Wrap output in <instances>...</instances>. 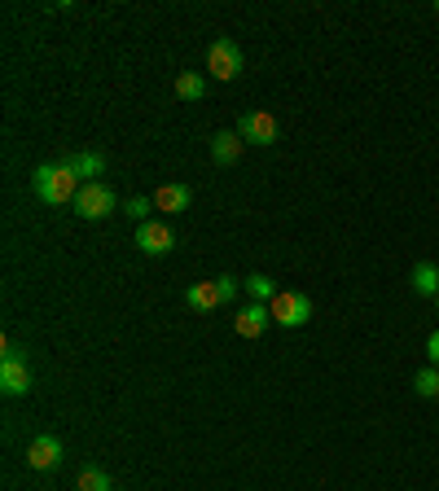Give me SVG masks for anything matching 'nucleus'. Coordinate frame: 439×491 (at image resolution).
Listing matches in <instances>:
<instances>
[{
    "instance_id": "nucleus-23",
    "label": "nucleus",
    "mask_w": 439,
    "mask_h": 491,
    "mask_svg": "<svg viewBox=\"0 0 439 491\" xmlns=\"http://www.w3.org/2000/svg\"><path fill=\"white\" fill-rule=\"evenodd\" d=\"M435 13H439V0H435Z\"/></svg>"
},
{
    "instance_id": "nucleus-21",
    "label": "nucleus",
    "mask_w": 439,
    "mask_h": 491,
    "mask_svg": "<svg viewBox=\"0 0 439 491\" xmlns=\"http://www.w3.org/2000/svg\"><path fill=\"white\" fill-rule=\"evenodd\" d=\"M427 356H431V369H439V329L427 338Z\"/></svg>"
},
{
    "instance_id": "nucleus-10",
    "label": "nucleus",
    "mask_w": 439,
    "mask_h": 491,
    "mask_svg": "<svg viewBox=\"0 0 439 491\" xmlns=\"http://www.w3.org/2000/svg\"><path fill=\"white\" fill-rule=\"evenodd\" d=\"M189 184H163L159 193H154V211H167V216H180V211H189Z\"/></svg>"
},
{
    "instance_id": "nucleus-15",
    "label": "nucleus",
    "mask_w": 439,
    "mask_h": 491,
    "mask_svg": "<svg viewBox=\"0 0 439 491\" xmlns=\"http://www.w3.org/2000/svg\"><path fill=\"white\" fill-rule=\"evenodd\" d=\"M70 167H75V176L88 184V180H97V176L106 171V159L93 154V150H79V154H70Z\"/></svg>"
},
{
    "instance_id": "nucleus-9",
    "label": "nucleus",
    "mask_w": 439,
    "mask_h": 491,
    "mask_svg": "<svg viewBox=\"0 0 439 491\" xmlns=\"http://www.w3.org/2000/svg\"><path fill=\"white\" fill-rule=\"evenodd\" d=\"M31 369H27V360H0V390L4 395H27L31 390Z\"/></svg>"
},
{
    "instance_id": "nucleus-6",
    "label": "nucleus",
    "mask_w": 439,
    "mask_h": 491,
    "mask_svg": "<svg viewBox=\"0 0 439 491\" xmlns=\"http://www.w3.org/2000/svg\"><path fill=\"white\" fill-rule=\"evenodd\" d=\"M137 246L145 255H167V250H176V233H171V224H159V219L137 224Z\"/></svg>"
},
{
    "instance_id": "nucleus-13",
    "label": "nucleus",
    "mask_w": 439,
    "mask_h": 491,
    "mask_svg": "<svg viewBox=\"0 0 439 491\" xmlns=\"http://www.w3.org/2000/svg\"><path fill=\"white\" fill-rule=\"evenodd\" d=\"M413 290L418 294H427V299H439V264H431V259H422V264H413Z\"/></svg>"
},
{
    "instance_id": "nucleus-3",
    "label": "nucleus",
    "mask_w": 439,
    "mask_h": 491,
    "mask_svg": "<svg viewBox=\"0 0 439 491\" xmlns=\"http://www.w3.org/2000/svg\"><path fill=\"white\" fill-rule=\"evenodd\" d=\"M70 211H75L79 219H106L110 211H114V189L102 184V180H88V184L75 193Z\"/></svg>"
},
{
    "instance_id": "nucleus-22",
    "label": "nucleus",
    "mask_w": 439,
    "mask_h": 491,
    "mask_svg": "<svg viewBox=\"0 0 439 491\" xmlns=\"http://www.w3.org/2000/svg\"><path fill=\"white\" fill-rule=\"evenodd\" d=\"M0 360H22V347L13 342V338H4V356Z\"/></svg>"
},
{
    "instance_id": "nucleus-24",
    "label": "nucleus",
    "mask_w": 439,
    "mask_h": 491,
    "mask_svg": "<svg viewBox=\"0 0 439 491\" xmlns=\"http://www.w3.org/2000/svg\"><path fill=\"white\" fill-rule=\"evenodd\" d=\"M435 307H439V299H435Z\"/></svg>"
},
{
    "instance_id": "nucleus-8",
    "label": "nucleus",
    "mask_w": 439,
    "mask_h": 491,
    "mask_svg": "<svg viewBox=\"0 0 439 491\" xmlns=\"http://www.w3.org/2000/svg\"><path fill=\"white\" fill-rule=\"evenodd\" d=\"M57 461H62V438L57 435L31 438V447H27V465L31 470H54Z\"/></svg>"
},
{
    "instance_id": "nucleus-12",
    "label": "nucleus",
    "mask_w": 439,
    "mask_h": 491,
    "mask_svg": "<svg viewBox=\"0 0 439 491\" xmlns=\"http://www.w3.org/2000/svg\"><path fill=\"white\" fill-rule=\"evenodd\" d=\"M185 303H189L194 312H211V307H220L216 281H194V285L185 290Z\"/></svg>"
},
{
    "instance_id": "nucleus-14",
    "label": "nucleus",
    "mask_w": 439,
    "mask_h": 491,
    "mask_svg": "<svg viewBox=\"0 0 439 491\" xmlns=\"http://www.w3.org/2000/svg\"><path fill=\"white\" fill-rule=\"evenodd\" d=\"M176 97H180V102H203V97H207V79H203L198 70H180V75H176Z\"/></svg>"
},
{
    "instance_id": "nucleus-11",
    "label": "nucleus",
    "mask_w": 439,
    "mask_h": 491,
    "mask_svg": "<svg viewBox=\"0 0 439 491\" xmlns=\"http://www.w3.org/2000/svg\"><path fill=\"white\" fill-rule=\"evenodd\" d=\"M242 145H246V141H242L237 132H216V136H211V159H216L220 167H233L242 159Z\"/></svg>"
},
{
    "instance_id": "nucleus-2",
    "label": "nucleus",
    "mask_w": 439,
    "mask_h": 491,
    "mask_svg": "<svg viewBox=\"0 0 439 491\" xmlns=\"http://www.w3.org/2000/svg\"><path fill=\"white\" fill-rule=\"evenodd\" d=\"M269 307H273V325L281 329H303L312 321V299L299 294V290H281Z\"/></svg>"
},
{
    "instance_id": "nucleus-17",
    "label": "nucleus",
    "mask_w": 439,
    "mask_h": 491,
    "mask_svg": "<svg viewBox=\"0 0 439 491\" xmlns=\"http://www.w3.org/2000/svg\"><path fill=\"white\" fill-rule=\"evenodd\" d=\"M75 487L79 491H110V474L106 470H97V465H84L79 479H75Z\"/></svg>"
},
{
    "instance_id": "nucleus-16",
    "label": "nucleus",
    "mask_w": 439,
    "mask_h": 491,
    "mask_svg": "<svg viewBox=\"0 0 439 491\" xmlns=\"http://www.w3.org/2000/svg\"><path fill=\"white\" fill-rule=\"evenodd\" d=\"M242 285H246V294H251V303H273L277 294H281V290H277V285H273V276H264V273H251V276H246V281H242Z\"/></svg>"
},
{
    "instance_id": "nucleus-5",
    "label": "nucleus",
    "mask_w": 439,
    "mask_h": 491,
    "mask_svg": "<svg viewBox=\"0 0 439 491\" xmlns=\"http://www.w3.org/2000/svg\"><path fill=\"white\" fill-rule=\"evenodd\" d=\"M207 70H211V79H237L242 75V49L233 40H216L207 53Z\"/></svg>"
},
{
    "instance_id": "nucleus-19",
    "label": "nucleus",
    "mask_w": 439,
    "mask_h": 491,
    "mask_svg": "<svg viewBox=\"0 0 439 491\" xmlns=\"http://www.w3.org/2000/svg\"><path fill=\"white\" fill-rule=\"evenodd\" d=\"M128 219H137V224H150V211H154V198H132L128 207Z\"/></svg>"
},
{
    "instance_id": "nucleus-7",
    "label": "nucleus",
    "mask_w": 439,
    "mask_h": 491,
    "mask_svg": "<svg viewBox=\"0 0 439 491\" xmlns=\"http://www.w3.org/2000/svg\"><path fill=\"white\" fill-rule=\"evenodd\" d=\"M269 325H273V307H269V303H246V307H237V316H233L237 338H260Z\"/></svg>"
},
{
    "instance_id": "nucleus-1",
    "label": "nucleus",
    "mask_w": 439,
    "mask_h": 491,
    "mask_svg": "<svg viewBox=\"0 0 439 491\" xmlns=\"http://www.w3.org/2000/svg\"><path fill=\"white\" fill-rule=\"evenodd\" d=\"M31 189H36V198H40V202H49V207H70V202H75V193L84 189V180L75 176L70 154H66L62 163L36 167V171H31Z\"/></svg>"
},
{
    "instance_id": "nucleus-4",
    "label": "nucleus",
    "mask_w": 439,
    "mask_h": 491,
    "mask_svg": "<svg viewBox=\"0 0 439 491\" xmlns=\"http://www.w3.org/2000/svg\"><path fill=\"white\" fill-rule=\"evenodd\" d=\"M237 136H242L246 145H277L281 127H277V119L269 110H251V114L237 119Z\"/></svg>"
},
{
    "instance_id": "nucleus-20",
    "label": "nucleus",
    "mask_w": 439,
    "mask_h": 491,
    "mask_svg": "<svg viewBox=\"0 0 439 491\" xmlns=\"http://www.w3.org/2000/svg\"><path fill=\"white\" fill-rule=\"evenodd\" d=\"M237 285H242V281H237V276H216V290H220V303H233V299H237Z\"/></svg>"
},
{
    "instance_id": "nucleus-18",
    "label": "nucleus",
    "mask_w": 439,
    "mask_h": 491,
    "mask_svg": "<svg viewBox=\"0 0 439 491\" xmlns=\"http://www.w3.org/2000/svg\"><path fill=\"white\" fill-rule=\"evenodd\" d=\"M413 390H418L422 399H439V369H422V373H413Z\"/></svg>"
}]
</instances>
